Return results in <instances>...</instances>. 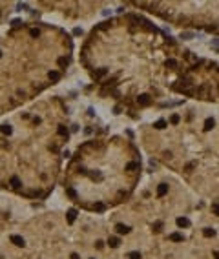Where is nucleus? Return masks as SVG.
Listing matches in <instances>:
<instances>
[{"instance_id":"obj_1","label":"nucleus","mask_w":219,"mask_h":259,"mask_svg":"<svg viewBox=\"0 0 219 259\" xmlns=\"http://www.w3.org/2000/svg\"><path fill=\"white\" fill-rule=\"evenodd\" d=\"M150 102H152V99H150V95H146V93L137 97V104L139 106H150Z\"/></svg>"},{"instance_id":"obj_2","label":"nucleus","mask_w":219,"mask_h":259,"mask_svg":"<svg viewBox=\"0 0 219 259\" xmlns=\"http://www.w3.org/2000/svg\"><path fill=\"white\" fill-rule=\"evenodd\" d=\"M75 219H77V210H75V208H69V210L66 212V221H68L69 224H73V223H75Z\"/></svg>"},{"instance_id":"obj_3","label":"nucleus","mask_w":219,"mask_h":259,"mask_svg":"<svg viewBox=\"0 0 219 259\" xmlns=\"http://www.w3.org/2000/svg\"><path fill=\"white\" fill-rule=\"evenodd\" d=\"M130 230H132L130 226H128V224H122V223H119V224L115 226V232L121 234V235H122V234H130Z\"/></svg>"},{"instance_id":"obj_4","label":"nucleus","mask_w":219,"mask_h":259,"mask_svg":"<svg viewBox=\"0 0 219 259\" xmlns=\"http://www.w3.org/2000/svg\"><path fill=\"white\" fill-rule=\"evenodd\" d=\"M166 193H168V184H166V182H161V184L157 186V197H164Z\"/></svg>"},{"instance_id":"obj_5","label":"nucleus","mask_w":219,"mask_h":259,"mask_svg":"<svg viewBox=\"0 0 219 259\" xmlns=\"http://www.w3.org/2000/svg\"><path fill=\"white\" fill-rule=\"evenodd\" d=\"M11 243L17 245V246H26V241H24V237H20V235H11Z\"/></svg>"},{"instance_id":"obj_6","label":"nucleus","mask_w":219,"mask_h":259,"mask_svg":"<svg viewBox=\"0 0 219 259\" xmlns=\"http://www.w3.org/2000/svg\"><path fill=\"white\" fill-rule=\"evenodd\" d=\"M170 241H173V243H181V241H184V235L179 234V232H173V234H170Z\"/></svg>"},{"instance_id":"obj_7","label":"nucleus","mask_w":219,"mask_h":259,"mask_svg":"<svg viewBox=\"0 0 219 259\" xmlns=\"http://www.w3.org/2000/svg\"><path fill=\"white\" fill-rule=\"evenodd\" d=\"M108 245H110V248H117L121 245V239H119L117 235H111L110 239H108Z\"/></svg>"},{"instance_id":"obj_8","label":"nucleus","mask_w":219,"mask_h":259,"mask_svg":"<svg viewBox=\"0 0 219 259\" xmlns=\"http://www.w3.org/2000/svg\"><path fill=\"white\" fill-rule=\"evenodd\" d=\"M177 226H179V228H186V226H190V221L186 219V217H177Z\"/></svg>"},{"instance_id":"obj_9","label":"nucleus","mask_w":219,"mask_h":259,"mask_svg":"<svg viewBox=\"0 0 219 259\" xmlns=\"http://www.w3.org/2000/svg\"><path fill=\"white\" fill-rule=\"evenodd\" d=\"M0 133H4V135H11V133H13L11 124H2V126H0Z\"/></svg>"},{"instance_id":"obj_10","label":"nucleus","mask_w":219,"mask_h":259,"mask_svg":"<svg viewBox=\"0 0 219 259\" xmlns=\"http://www.w3.org/2000/svg\"><path fill=\"white\" fill-rule=\"evenodd\" d=\"M215 126V121H214V119H206V121H205V132H210V130Z\"/></svg>"},{"instance_id":"obj_11","label":"nucleus","mask_w":219,"mask_h":259,"mask_svg":"<svg viewBox=\"0 0 219 259\" xmlns=\"http://www.w3.org/2000/svg\"><path fill=\"white\" fill-rule=\"evenodd\" d=\"M48 77H49V80L59 82V80H60V73H59V71H49V73H48Z\"/></svg>"},{"instance_id":"obj_12","label":"nucleus","mask_w":219,"mask_h":259,"mask_svg":"<svg viewBox=\"0 0 219 259\" xmlns=\"http://www.w3.org/2000/svg\"><path fill=\"white\" fill-rule=\"evenodd\" d=\"M153 128H155V130H164V128H166V121H164V119H159V121L153 124Z\"/></svg>"},{"instance_id":"obj_13","label":"nucleus","mask_w":219,"mask_h":259,"mask_svg":"<svg viewBox=\"0 0 219 259\" xmlns=\"http://www.w3.org/2000/svg\"><path fill=\"white\" fill-rule=\"evenodd\" d=\"M106 73H108V69H106V68H100V69H97L95 73H93V77H95V79H100V77H104Z\"/></svg>"},{"instance_id":"obj_14","label":"nucleus","mask_w":219,"mask_h":259,"mask_svg":"<svg viewBox=\"0 0 219 259\" xmlns=\"http://www.w3.org/2000/svg\"><path fill=\"white\" fill-rule=\"evenodd\" d=\"M57 133H59L60 137H68V128H66V126H62V124H60V126L57 128Z\"/></svg>"},{"instance_id":"obj_15","label":"nucleus","mask_w":219,"mask_h":259,"mask_svg":"<svg viewBox=\"0 0 219 259\" xmlns=\"http://www.w3.org/2000/svg\"><path fill=\"white\" fill-rule=\"evenodd\" d=\"M9 182H11V186H13L15 190H18V188H20V179H18L17 175H13V177H11V181H9Z\"/></svg>"},{"instance_id":"obj_16","label":"nucleus","mask_w":219,"mask_h":259,"mask_svg":"<svg viewBox=\"0 0 219 259\" xmlns=\"http://www.w3.org/2000/svg\"><path fill=\"white\" fill-rule=\"evenodd\" d=\"M164 66L166 68H170V69H173V68H177V60H173V59H168L164 62Z\"/></svg>"},{"instance_id":"obj_17","label":"nucleus","mask_w":219,"mask_h":259,"mask_svg":"<svg viewBox=\"0 0 219 259\" xmlns=\"http://www.w3.org/2000/svg\"><path fill=\"white\" fill-rule=\"evenodd\" d=\"M203 235L205 237H215V230L214 228H205L203 230Z\"/></svg>"},{"instance_id":"obj_18","label":"nucleus","mask_w":219,"mask_h":259,"mask_svg":"<svg viewBox=\"0 0 219 259\" xmlns=\"http://www.w3.org/2000/svg\"><path fill=\"white\" fill-rule=\"evenodd\" d=\"M152 228H153V232H161V230H163V223H161V221L153 223V226H152Z\"/></svg>"},{"instance_id":"obj_19","label":"nucleus","mask_w":219,"mask_h":259,"mask_svg":"<svg viewBox=\"0 0 219 259\" xmlns=\"http://www.w3.org/2000/svg\"><path fill=\"white\" fill-rule=\"evenodd\" d=\"M137 168H139L137 163H128V164H126V170H128V171H133V170H137Z\"/></svg>"},{"instance_id":"obj_20","label":"nucleus","mask_w":219,"mask_h":259,"mask_svg":"<svg viewBox=\"0 0 219 259\" xmlns=\"http://www.w3.org/2000/svg\"><path fill=\"white\" fill-rule=\"evenodd\" d=\"M142 255H141V252H130L128 254V259H141Z\"/></svg>"},{"instance_id":"obj_21","label":"nucleus","mask_w":219,"mask_h":259,"mask_svg":"<svg viewBox=\"0 0 219 259\" xmlns=\"http://www.w3.org/2000/svg\"><path fill=\"white\" fill-rule=\"evenodd\" d=\"M179 121H181V117L177 115V113H173L172 119H170V122H172V124H179Z\"/></svg>"},{"instance_id":"obj_22","label":"nucleus","mask_w":219,"mask_h":259,"mask_svg":"<svg viewBox=\"0 0 219 259\" xmlns=\"http://www.w3.org/2000/svg\"><path fill=\"white\" fill-rule=\"evenodd\" d=\"M66 193H68V195H69L71 199H77V192L73 190V188H68V190H66Z\"/></svg>"},{"instance_id":"obj_23","label":"nucleus","mask_w":219,"mask_h":259,"mask_svg":"<svg viewBox=\"0 0 219 259\" xmlns=\"http://www.w3.org/2000/svg\"><path fill=\"white\" fill-rule=\"evenodd\" d=\"M93 208H95L97 212H104V204L102 203H95V204H93Z\"/></svg>"},{"instance_id":"obj_24","label":"nucleus","mask_w":219,"mask_h":259,"mask_svg":"<svg viewBox=\"0 0 219 259\" xmlns=\"http://www.w3.org/2000/svg\"><path fill=\"white\" fill-rule=\"evenodd\" d=\"M29 35L33 37V38H37V37H40V31L38 29H29Z\"/></svg>"},{"instance_id":"obj_25","label":"nucleus","mask_w":219,"mask_h":259,"mask_svg":"<svg viewBox=\"0 0 219 259\" xmlns=\"http://www.w3.org/2000/svg\"><path fill=\"white\" fill-rule=\"evenodd\" d=\"M59 66H62V68H64V66H68V59H64V57H62V59H59Z\"/></svg>"},{"instance_id":"obj_26","label":"nucleus","mask_w":219,"mask_h":259,"mask_svg":"<svg viewBox=\"0 0 219 259\" xmlns=\"http://www.w3.org/2000/svg\"><path fill=\"white\" fill-rule=\"evenodd\" d=\"M95 246L99 248V250H102V248H104V241H97V243H95Z\"/></svg>"},{"instance_id":"obj_27","label":"nucleus","mask_w":219,"mask_h":259,"mask_svg":"<svg viewBox=\"0 0 219 259\" xmlns=\"http://www.w3.org/2000/svg\"><path fill=\"white\" fill-rule=\"evenodd\" d=\"M33 122H35V124H40V122H42V119H40V117H35Z\"/></svg>"},{"instance_id":"obj_28","label":"nucleus","mask_w":219,"mask_h":259,"mask_svg":"<svg viewBox=\"0 0 219 259\" xmlns=\"http://www.w3.org/2000/svg\"><path fill=\"white\" fill-rule=\"evenodd\" d=\"M71 259H79V254H71Z\"/></svg>"},{"instance_id":"obj_29","label":"nucleus","mask_w":219,"mask_h":259,"mask_svg":"<svg viewBox=\"0 0 219 259\" xmlns=\"http://www.w3.org/2000/svg\"><path fill=\"white\" fill-rule=\"evenodd\" d=\"M0 57H2V49H0Z\"/></svg>"},{"instance_id":"obj_30","label":"nucleus","mask_w":219,"mask_h":259,"mask_svg":"<svg viewBox=\"0 0 219 259\" xmlns=\"http://www.w3.org/2000/svg\"><path fill=\"white\" fill-rule=\"evenodd\" d=\"M0 15H2V9H0Z\"/></svg>"},{"instance_id":"obj_31","label":"nucleus","mask_w":219,"mask_h":259,"mask_svg":"<svg viewBox=\"0 0 219 259\" xmlns=\"http://www.w3.org/2000/svg\"><path fill=\"white\" fill-rule=\"evenodd\" d=\"M90 259H95V257H90Z\"/></svg>"},{"instance_id":"obj_32","label":"nucleus","mask_w":219,"mask_h":259,"mask_svg":"<svg viewBox=\"0 0 219 259\" xmlns=\"http://www.w3.org/2000/svg\"><path fill=\"white\" fill-rule=\"evenodd\" d=\"M0 259H2V255H0Z\"/></svg>"}]
</instances>
